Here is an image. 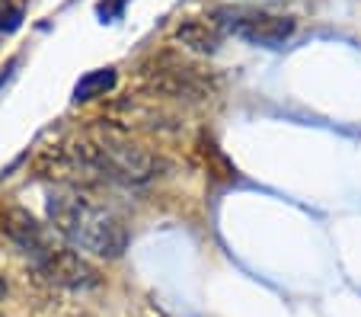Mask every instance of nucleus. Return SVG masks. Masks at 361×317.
Instances as JSON below:
<instances>
[{
  "instance_id": "nucleus-1",
  "label": "nucleus",
  "mask_w": 361,
  "mask_h": 317,
  "mask_svg": "<svg viewBox=\"0 0 361 317\" xmlns=\"http://www.w3.org/2000/svg\"><path fill=\"white\" fill-rule=\"evenodd\" d=\"M166 160L131 141L118 125H102L74 141H64L42 157V170L61 179V186H87V183H122L144 186L166 173Z\"/></svg>"
},
{
  "instance_id": "nucleus-2",
  "label": "nucleus",
  "mask_w": 361,
  "mask_h": 317,
  "mask_svg": "<svg viewBox=\"0 0 361 317\" xmlns=\"http://www.w3.org/2000/svg\"><path fill=\"white\" fill-rule=\"evenodd\" d=\"M45 212L51 228L74 250L116 260L128 247V231L109 205L96 202L80 186H58L48 193Z\"/></svg>"
},
{
  "instance_id": "nucleus-3",
  "label": "nucleus",
  "mask_w": 361,
  "mask_h": 317,
  "mask_svg": "<svg viewBox=\"0 0 361 317\" xmlns=\"http://www.w3.org/2000/svg\"><path fill=\"white\" fill-rule=\"evenodd\" d=\"M135 90L144 93V100H154V103L157 100H192L195 103V100L212 97L214 80L202 68L164 52V55L150 58L137 68Z\"/></svg>"
},
{
  "instance_id": "nucleus-4",
  "label": "nucleus",
  "mask_w": 361,
  "mask_h": 317,
  "mask_svg": "<svg viewBox=\"0 0 361 317\" xmlns=\"http://www.w3.org/2000/svg\"><path fill=\"white\" fill-rule=\"evenodd\" d=\"M29 263L35 266L39 276H45L51 285H61V289H96L102 282L99 269L74 247H64L55 244L51 237H42L32 250H29Z\"/></svg>"
},
{
  "instance_id": "nucleus-5",
  "label": "nucleus",
  "mask_w": 361,
  "mask_h": 317,
  "mask_svg": "<svg viewBox=\"0 0 361 317\" xmlns=\"http://www.w3.org/2000/svg\"><path fill=\"white\" fill-rule=\"evenodd\" d=\"M218 16H224V26L233 29L240 39L256 42V45H279L294 32V23L285 16H272L262 10H221Z\"/></svg>"
},
{
  "instance_id": "nucleus-6",
  "label": "nucleus",
  "mask_w": 361,
  "mask_h": 317,
  "mask_svg": "<svg viewBox=\"0 0 361 317\" xmlns=\"http://www.w3.org/2000/svg\"><path fill=\"white\" fill-rule=\"evenodd\" d=\"M176 39L183 42L185 49L212 55V52L221 45V29L214 20H185L183 26L176 29Z\"/></svg>"
},
{
  "instance_id": "nucleus-7",
  "label": "nucleus",
  "mask_w": 361,
  "mask_h": 317,
  "mask_svg": "<svg viewBox=\"0 0 361 317\" xmlns=\"http://www.w3.org/2000/svg\"><path fill=\"white\" fill-rule=\"evenodd\" d=\"M116 83V74H112L109 68L106 71H93V74H87L80 83H77V90H74V97L77 100H90V97H102L106 90Z\"/></svg>"
},
{
  "instance_id": "nucleus-8",
  "label": "nucleus",
  "mask_w": 361,
  "mask_h": 317,
  "mask_svg": "<svg viewBox=\"0 0 361 317\" xmlns=\"http://www.w3.org/2000/svg\"><path fill=\"white\" fill-rule=\"evenodd\" d=\"M4 295H7V285H4V282H0V298H4Z\"/></svg>"
}]
</instances>
